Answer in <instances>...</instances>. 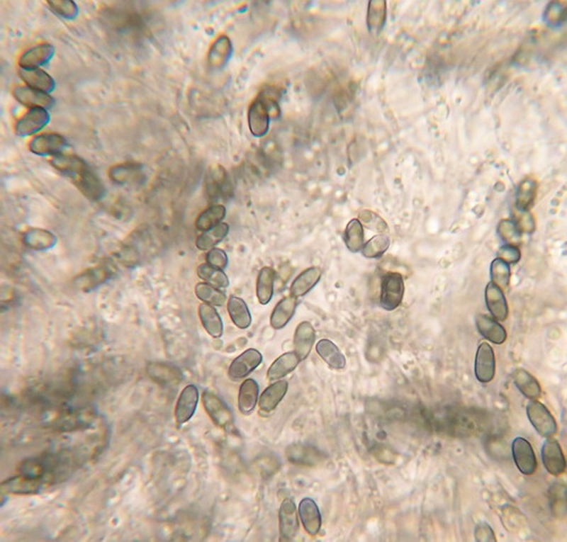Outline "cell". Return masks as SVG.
Returning <instances> with one entry per match:
<instances>
[{"instance_id": "1", "label": "cell", "mask_w": 567, "mask_h": 542, "mask_svg": "<svg viewBox=\"0 0 567 542\" xmlns=\"http://www.w3.org/2000/svg\"><path fill=\"white\" fill-rule=\"evenodd\" d=\"M103 20L111 29L120 33H130V35H143L145 26L139 13L134 12L128 7H111L103 14Z\"/></svg>"}, {"instance_id": "2", "label": "cell", "mask_w": 567, "mask_h": 542, "mask_svg": "<svg viewBox=\"0 0 567 542\" xmlns=\"http://www.w3.org/2000/svg\"><path fill=\"white\" fill-rule=\"evenodd\" d=\"M404 298V278L398 273H388L381 278L380 305L386 311L400 307Z\"/></svg>"}, {"instance_id": "3", "label": "cell", "mask_w": 567, "mask_h": 542, "mask_svg": "<svg viewBox=\"0 0 567 542\" xmlns=\"http://www.w3.org/2000/svg\"><path fill=\"white\" fill-rule=\"evenodd\" d=\"M527 419L533 428L541 437L551 438L557 432V422L549 410L538 400H533L527 405Z\"/></svg>"}, {"instance_id": "4", "label": "cell", "mask_w": 567, "mask_h": 542, "mask_svg": "<svg viewBox=\"0 0 567 542\" xmlns=\"http://www.w3.org/2000/svg\"><path fill=\"white\" fill-rule=\"evenodd\" d=\"M202 403H203L204 410L215 426L224 429V430H230V428H232L234 414L219 396L210 390H204L202 394Z\"/></svg>"}, {"instance_id": "5", "label": "cell", "mask_w": 567, "mask_h": 542, "mask_svg": "<svg viewBox=\"0 0 567 542\" xmlns=\"http://www.w3.org/2000/svg\"><path fill=\"white\" fill-rule=\"evenodd\" d=\"M69 179L73 181L79 192L86 196L89 200L99 201L105 196V185L100 181L99 177L96 176V174L89 167V165L73 174Z\"/></svg>"}, {"instance_id": "6", "label": "cell", "mask_w": 567, "mask_h": 542, "mask_svg": "<svg viewBox=\"0 0 567 542\" xmlns=\"http://www.w3.org/2000/svg\"><path fill=\"white\" fill-rule=\"evenodd\" d=\"M115 273H116V268L111 264H98L96 267L89 268L74 278V285L79 290L90 292V290H96V287H99L100 285L111 281Z\"/></svg>"}, {"instance_id": "7", "label": "cell", "mask_w": 567, "mask_h": 542, "mask_svg": "<svg viewBox=\"0 0 567 542\" xmlns=\"http://www.w3.org/2000/svg\"><path fill=\"white\" fill-rule=\"evenodd\" d=\"M50 122V114L45 108H30L15 125V133L26 137L41 131Z\"/></svg>"}, {"instance_id": "8", "label": "cell", "mask_w": 567, "mask_h": 542, "mask_svg": "<svg viewBox=\"0 0 567 542\" xmlns=\"http://www.w3.org/2000/svg\"><path fill=\"white\" fill-rule=\"evenodd\" d=\"M474 375L481 383H488L493 380L496 375V358L493 347L489 344H480L474 362Z\"/></svg>"}, {"instance_id": "9", "label": "cell", "mask_w": 567, "mask_h": 542, "mask_svg": "<svg viewBox=\"0 0 567 542\" xmlns=\"http://www.w3.org/2000/svg\"><path fill=\"white\" fill-rule=\"evenodd\" d=\"M512 455L514 463L519 471L524 475H532L537 471L536 454L532 446L527 439L522 437L515 438L512 443Z\"/></svg>"}, {"instance_id": "10", "label": "cell", "mask_w": 567, "mask_h": 542, "mask_svg": "<svg viewBox=\"0 0 567 542\" xmlns=\"http://www.w3.org/2000/svg\"><path fill=\"white\" fill-rule=\"evenodd\" d=\"M544 466L554 477H559L566 471V458L558 441L547 438L541 448Z\"/></svg>"}, {"instance_id": "11", "label": "cell", "mask_w": 567, "mask_h": 542, "mask_svg": "<svg viewBox=\"0 0 567 542\" xmlns=\"http://www.w3.org/2000/svg\"><path fill=\"white\" fill-rule=\"evenodd\" d=\"M262 362V354L258 349H249L232 360L228 369V377L232 381L241 380L252 373Z\"/></svg>"}, {"instance_id": "12", "label": "cell", "mask_w": 567, "mask_h": 542, "mask_svg": "<svg viewBox=\"0 0 567 542\" xmlns=\"http://www.w3.org/2000/svg\"><path fill=\"white\" fill-rule=\"evenodd\" d=\"M67 147L65 137L57 133L40 134L28 143V149L37 156H57Z\"/></svg>"}, {"instance_id": "13", "label": "cell", "mask_w": 567, "mask_h": 542, "mask_svg": "<svg viewBox=\"0 0 567 542\" xmlns=\"http://www.w3.org/2000/svg\"><path fill=\"white\" fill-rule=\"evenodd\" d=\"M198 387L194 385H187L181 390L175 406V420L177 426H183L192 419L198 407Z\"/></svg>"}, {"instance_id": "14", "label": "cell", "mask_w": 567, "mask_h": 542, "mask_svg": "<svg viewBox=\"0 0 567 542\" xmlns=\"http://www.w3.org/2000/svg\"><path fill=\"white\" fill-rule=\"evenodd\" d=\"M298 531V511L292 498L281 502L279 508V533L281 541L294 539Z\"/></svg>"}, {"instance_id": "15", "label": "cell", "mask_w": 567, "mask_h": 542, "mask_svg": "<svg viewBox=\"0 0 567 542\" xmlns=\"http://www.w3.org/2000/svg\"><path fill=\"white\" fill-rule=\"evenodd\" d=\"M286 457L289 463L296 465L315 466L326 460L319 449L304 444H292L286 448Z\"/></svg>"}, {"instance_id": "16", "label": "cell", "mask_w": 567, "mask_h": 542, "mask_svg": "<svg viewBox=\"0 0 567 542\" xmlns=\"http://www.w3.org/2000/svg\"><path fill=\"white\" fill-rule=\"evenodd\" d=\"M147 373L155 383L162 386H177L184 379L181 369L164 362H150L147 366Z\"/></svg>"}, {"instance_id": "17", "label": "cell", "mask_w": 567, "mask_h": 542, "mask_svg": "<svg viewBox=\"0 0 567 542\" xmlns=\"http://www.w3.org/2000/svg\"><path fill=\"white\" fill-rule=\"evenodd\" d=\"M15 99L28 108L49 109L54 107L55 99L45 92L38 91L28 86H17L13 90Z\"/></svg>"}, {"instance_id": "18", "label": "cell", "mask_w": 567, "mask_h": 542, "mask_svg": "<svg viewBox=\"0 0 567 542\" xmlns=\"http://www.w3.org/2000/svg\"><path fill=\"white\" fill-rule=\"evenodd\" d=\"M207 192L213 200H218L220 198L227 200L226 198L230 196L232 186H230L228 174L225 171L224 167L215 165L210 168L207 179Z\"/></svg>"}, {"instance_id": "19", "label": "cell", "mask_w": 567, "mask_h": 542, "mask_svg": "<svg viewBox=\"0 0 567 542\" xmlns=\"http://www.w3.org/2000/svg\"><path fill=\"white\" fill-rule=\"evenodd\" d=\"M298 516L306 533L313 536L320 532L322 519H321L320 509L315 500L311 498H304L301 500Z\"/></svg>"}, {"instance_id": "20", "label": "cell", "mask_w": 567, "mask_h": 542, "mask_svg": "<svg viewBox=\"0 0 567 542\" xmlns=\"http://www.w3.org/2000/svg\"><path fill=\"white\" fill-rule=\"evenodd\" d=\"M247 120H249V131L253 137H264L269 131V114L260 98L257 97V99L249 105Z\"/></svg>"}, {"instance_id": "21", "label": "cell", "mask_w": 567, "mask_h": 542, "mask_svg": "<svg viewBox=\"0 0 567 542\" xmlns=\"http://www.w3.org/2000/svg\"><path fill=\"white\" fill-rule=\"evenodd\" d=\"M54 55L55 47L52 45H50V43H41V45L32 47V48L26 50L21 56L18 64H20L21 69H40V66L48 64L54 57Z\"/></svg>"}, {"instance_id": "22", "label": "cell", "mask_w": 567, "mask_h": 542, "mask_svg": "<svg viewBox=\"0 0 567 542\" xmlns=\"http://www.w3.org/2000/svg\"><path fill=\"white\" fill-rule=\"evenodd\" d=\"M109 177L119 185L139 184L145 179L141 165L136 162H123L113 166L109 171Z\"/></svg>"}, {"instance_id": "23", "label": "cell", "mask_w": 567, "mask_h": 542, "mask_svg": "<svg viewBox=\"0 0 567 542\" xmlns=\"http://www.w3.org/2000/svg\"><path fill=\"white\" fill-rule=\"evenodd\" d=\"M485 300L488 311L493 315V319L498 321H505L507 319L510 310L504 292L493 284V281L485 287Z\"/></svg>"}, {"instance_id": "24", "label": "cell", "mask_w": 567, "mask_h": 542, "mask_svg": "<svg viewBox=\"0 0 567 542\" xmlns=\"http://www.w3.org/2000/svg\"><path fill=\"white\" fill-rule=\"evenodd\" d=\"M315 341V330L312 326L311 322L309 321H303L301 322L294 334V345L295 354L298 355L301 361L305 360L311 353L312 347Z\"/></svg>"}, {"instance_id": "25", "label": "cell", "mask_w": 567, "mask_h": 542, "mask_svg": "<svg viewBox=\"0 0 567 542\" xmlns=\"http://www.w3.org/2000/svg\"><path fill=\"white\" fill-rule=\"evenodd\" d=\"M476 324L480 334L485 339L496 345H502L507 338V332L504 327L499 324L496 319L491 318L489 315H476Z\"/></svg>"}, {"instance_id": "26", "label": "cell", "mask_w": 567, "mask_h": 542, "mask_svg": "<svg viewBox=\"0 0 567 542\" xmlns=\"http://www.w3.org/2000/svg\"><path fill=\"white\" fill-rule=\"evenodd\" d=\"M288 390V383L286 380H277L264 389L259 398V407L261 412L270 413L275 411Z\"/></svg>"}, {"instance_id": "27", "label": "cell", "mask_w": 567, "mask_h": 542, "mask_svg": "<svg viewBox=\"0 0 567 542\" xmlns=\"http://www.w3.org/2000/svg\"><path fill=\"white\" fill-rule=\"evenodd\" d=\"M18 75L26 86L30 88L38 90V91L45 92V94H50L54 91L56 88V82L47 72L41 69H21L18 71Z\"/></svg>"}, {"instance_id": "28", "label": "cell", "mask_w": 567, "mask_h": 542, "mask_svg": "<svg viewBox=\"0 0 567 542\" xmlns=\"http://www.w3.org/2000/svg\"><path fill=\"white\" fill-rule=\"evenodd\" d=\"M40 487V478L28 477L26 474L6 480L5 482L1 483V490L6 494L13 495L35 494L39 491Z\"/></svg>"}, {"instance_id": "29", "label": "cell", "mask_w": 567, "mask_h": 542, "mask_svg": "<svg viewBox=\"0 0 567 542\" xmlns=\"http://www.w3.org/2000/svg\"><path fill=\"white\" fill-rule=\"evenodd\" d=\"M321 276L322 273L319 267L308 268L302 271L291 285V296L298 298L306 295L320 281Z\"/></svg>"}, {"instance_id": "30", "label": "cell", "mask_w": 567, "mask_h": 542, "mask_svg": "<svg viewBox=\"0 0 567 542\" xmlns=\"http://www.w3.org/2000/svg\"><path fill=\"white\" fill-rule=\"evenodd\" d=\"M232 41L227 35H220L215 39L208 55V62L211 69H220L227 65L232 56Z\"/></svg>"}, {"instance_id": "31", "label": "cell", "mask_w": 567, "mask_h": 542, "mask_svg": "<svg viewBox=\"0 0 567 542\" xmlns=\"http://www.w3.org/2000/svg\"><path fill=\"white\" fill-rule=\"evenodd\" d=\"M512 378L516 388L519 389L523 396L531 400H537L541 397V386L530 372L524 369H516Z\"/></svg>"}, {"instance_id": "32", "label": "cell", "mask_w": 567, "mask_h": 542, "mask_svg": "<svg viewBox=\"0 0 567 542\" xmlns=\"http://www.w3.org/2000/svg\"><path fill=\"white\" fill-rule=\"evenodd\" d=\"M298 307V298L287 296L278 302L270 317V324L276 330L283 329L294 315Z\"/></svg>"}, {"instance_id": "33", "label": "cell", "mask_w": 567, "mask_h": 542, "mask_svg": "<svg viewBox=\"0 0 567 542\" xmlns=\"http://www.w3.org/2000/svg\"><path fill=\"white\" fill-rule=\"evenodd\" d=\"M318 355L326 362L327 366L334 370H343L346 366V358L336 344L329 339H321L315 345Z\"/></svg>"}, {"instance_id": "34", "label": "cell", "mask_w": 567, "mask_h": 542, "mask_svg": "<svg viewBox=\"0 0 567 542\" xmlns=\"http://www.w3.org/2000/svg\"><path fill=\"white\" fill-rule=\"evenodd\" d=\"M259 400V385L257 381L247 378L242 383L238 392V409L242 414L249 415L254 411Z\"/></svg>"}, {"instance_id": "35", "label": "cell", "mask_w": 567, "mask_h": 542, "mask_svg": "<svg viewBox=\"0 0 567 542\" xmlns=\"http://www.w3.org/2000/svg\"><path fill=\"white\" fill-rule=\"evenodd\" d=\"M198 317H200L204 329L211 337L220 338L223 336V332H224L223 320L213 305L207 303L200 304Z\"/></svg>"}, {"instance_id": "36", "label": "cell", "mask_w": 567, "mask_h": 542, "mask_svg": "<svg viewBox=\"0 0 567 542\" xmlns=\"http://www.w3.org/2000/svg\"><path fill=\"white\" fill-rule=\"evenodd\" d=\"M300 358L298 355L293 352L284 353L275 362L270 366L266 378L269 381L281 380L284 377H286L291 372L296 369V366L300 363Z\"/></svg>"}, {"instance_id": "37", "label": "cell", "mask_w": 567, "mask_h": 542, "mask_svg": "<svg viewBox=\"0 0 567 542\" xmlns=\"http://www.w3.org/2000/svg\"><path fill=\"white\" fill-rule=\"evenodd\" d=\"M227 311L234 324L240 329H247L252 324V317L243 298L230 295L227 302Z\"/></svg>"}, {"instance_id": "38", "label": "cell", "mask_w": 567, "mask_h": 542, "mask_svg": "<svg viewBox=\"0 0 567 542\" xmlns=\"http://www.w3.org/2000/svg\"><path fill=\"white\" fill-rule=\"evenodd\" d=\"M23 243L32 250H49L57 244V237L49 230L31 228L23 234Z\"/></svg>"}, {"instance_id": "39", "label": "cell", "mask_w": 567, "mask_h": 542, "mask_svg": "<svg viewBox=\"0 0 567 542\" xmlns=\"http://www.w3.org/2000/svg\"><path fill=\"white\" fill-rule=\"evenodd\" d=\"M385 0H370L369 1L366 26L372 35H378L383 31L386 24L387 9Z\"/></svg>"}, {"instance_id": "40", "label": "cell", "mask_w": 567, "mask_h": 542, "mask_svg": "<svg viewBox=\"0 0 567 542\" xmlns=\"http://www.w3.org/2000/svg\"><path fill=\"white\" fill-rule=\"evenodd\" d=\"M276 271L271 267H264L260 270L257 279V296L262 305H266L274 296Z\"/></svg>"}, {"instance_id": "41", "label": "cell", "mask_w": 567, "mask_h": 542, "mask_svg": "<svg viewBox=\"0 0 567 542\" xmlns=\"http://www.w3.org/2000/svg\"><path fill=\"white\" fill-rule=\"evenodd\" d=\"M226 217V208L223 205H210L203 213L198 215L196 220V226L198 230L206 232L220 224Z\"/></svg>"}, {"instance_id": "42", "label": "cell", "mask_w": 567, "mask_h": 542, "mask_svg": "<svg viewBox=\"0 0 567 542\" xmlns=\"http://www.w3.org/2000/svg\"><path fill=\"white\" fill-rule=\"evenodd\" d=\"M230 232V226L220 222L211 230H206L201 235L198 236L196 239V245L198 250L207 251L211 250L215 245L218 244L219 242L226 237L227 234Z\"/></svg>"}, {"instance_id": "43", "label": "cell", "mask_w": 567, "mask_h": 542, "mask_svg": "<svg viewBox=\"0 0 567 542\" xmlns=\"http://www.w3.org/2000/svg\"><path fill=\"white\" fill-rule=\"evenodd\" d=\"M198 278H201L207 284L219 288V290H225L230 286V279L227 277L226 273L223 270L213 267L210 264H200L198 268Z\"/></svg>"}, {"instance_id": "44", "label": "cell", "mask_w": 567, "mask_h": 542, "mask_svg": "<svg viewBox=\"0 0 567 542\" xmlns=\"http://www.w3.org/2000/svg\"><path fill=\"white\" fill-rule=\"evenodd\" d=\"M344 241L346 247L352 253L362 250L364 247V230L359 219H352L346 226L344 233Z\"/></svg>"}, {"instance_id": "45", "label": "cell", "mask_w": 567, "mask_h": 542, "mask_svg": "<svg viewBox=\"0 0 567 542\" xmlns=\"http://www.w3.org/2000/svg\"><path fill=\"white\" fill-rule=\"evenodd\" d=\"M537 188L538 184L534 179H527L522 181L516 192L515 205L517 210L529 211V208L536 199Z\"/></svg>"}, {"instance_id": "46", "label": "cell", "mask_w": 567, "mask_h": 542, "mask_svg": "<svg viewBox=\"0 0 567 542\" xmlns=\"http://www.w3.org/2000/svg\"><path fill=\"white\" fill-rule=\"evenodd\" d=\"M196 295L198 300H201L203 303L210 304L213 307H221L224 305L227 298L224 292H221L219 288L211 286L207 283H198L196 286Z\"/></svg>"}, {"instance_id": "47", "label": "cell", "mask_w": 567, "mask_h": 542, "mask_svg": "<svg viewBox=\"0 0 567 542\" xmlns=\"http://www.w3.org/2000/svg\"><path fill=\"white\" fill-rule=\"evenodd\" d=\"M391 245V239L385 234L374 236L370 241L366 242L363 247L362 254L368 259H377L383 256V253L388 250Z\"/></svg>"}, {"instance_id": "48", "label": "cell", "mask_w": 567, "mask_h": 542, "mask_svg": "<svg viewBox=\"0 0 567 542\" xmlns=\"http://www.w3.org/2000/svg\"><path fill=\"white\" fill-rule=\"evenodd\" d=\"M491 281L500 290H507L510 283V264L500 259H495L490 267Z\"/></svg>"}, {"instance_id": "49", "label": "cell", "mask_w": 567, "mask_h": 542, "mask_svg": "<svg viewBox=\"0 0 567 542\" xmlns=\"http://www.w3.org/2000/svg\"><path fill=\"white\" fill-rule=\"evenodd\" d=\"M47 4L55 14L65 20H74L79 15V6L73 0H49Z\"/></svg>"}, {"instance_id": "50", "label": "cell", "mask_w": 567, "mask_h": 542, "mask_svg": "<svg viewBox=\"0 0 567 542\" xmlns=\"http://www.w3.org/2000/svg\"><path fill=\"white\" fill-rule=\"evenodd\" d=\"M498 234L505 244L517 247L521 243L522 236L519 228L516 227L515 222L510 219H504L498 225Z\"/></svg>"}, {"instance_id": "51", "label": "cell", "mask_w": 567, "mask_h": 542, "mask_svg": "<svg viewBox=\"0 0 567 542\" xmlns=\"http://www.w3.org/2000/svg\"><path fill=\"white\" fill-rule=\"evenodd\" d=\"M359 222L363 227L376 233L383 234L388 230V224L378 213L370 210H362L359 213Z\"/></svg>"}, {"instance_id": "52", "label": "cell", "mask_w": 567, "mask_h": 542, "mask_svg": "<svg viewBox=\"0 0 567 542\" xmlns=\"http://www.w3.org/2000/svg\"><path fill=\"white\" fill-rule=\"evenodd\" d=\"M566 20V9L561 6V3L551 1L544 12V22L551 28H558Z\"/></svg>"}, {"instance_id": "53", "label": "cell", "mask_w": 567, "mask_h": 542, "mask_svg": "<svg viewBox=\"0 0 567 542\" xmlns=\"http://www.w3.org/2000/svg\"><path fill=\"white\" fill-rule=\"evenodd\" d=\"M206 261L213 267L224 270L228 266V256H227V253L224 250L213 247L207 253Z\"/></svg>"}, {"instance_id": "54", "label": "cell", "mask_w": 567, "mask_h": 542, "mask_svg": "<svg viewBox=\"0 0 567 542\" xmlns=\"http://www.w3.org/2000/svg\"><path fill=\"white\" fill-rule=\"evenodd\" d=\"M513 222L521 233L525 232L530 234L534 230V220L529 211L517 210V213H515V220Z\"/></svg>"}, {"instance_id": "55", "label": "cell", "mask_w": 567, "mask_h": 542, "mask_svg": "<svg viewBox=\"0 0 567 542\" xmlns=\"http://www.w3.org/2000/svg\"><path fill=\"white\" fill-rule=\"evenodd\" d=\"M497 256H498V259L507 264H517L521 259V252L517 247L505 244L499 249Z\"/></svg>"}, {"instance_id": "56", "label": "cell", "mask_w": 567, "mask_h": 542, "mask_svg": "<svg viewBox=\"0 0 567 542\" xmlns=\"http://www.w3.org/2000/svg\"><path fill=\"white\" fill-rule=\"evenodd\" d=\"M474 536L478 542L497 541L493 528L487 522H480L474 529Z\"/></svg>"}]
</instances>
